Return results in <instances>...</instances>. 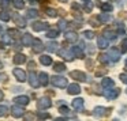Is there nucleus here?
<instances>
[{"instance_id": "f257e3e1", "label": "nucleus", "mask_w": 127, "mask_h": 121, "mask_svg": "<svg viewBox=\"0 0 127 121\" xmlns=\"http://www.w3.org/2000/svg\"><path fill=\"white\" fill-rule=\"evenodd\" d=\"M98 44H100V46H101V48H105V46H107V42H105L104 40H101V38L98 40Z\"/></svg>"}, {"instance_id": "f03ea898", "label": "nucleus", "mask_w": 127, "mask_h": 121, "mask_svg": "<svg viewBox=\"0 0 127 121\" xmlns=\"http://www.w3.org/2000/svg\"><path fill=\"white\" fill-rule=\"evenodd\" d=\"M111 83H112V82H111L109 79H107V80H104V83H102V84H104V86H109Z\"/></svg>"}]
</instances>
